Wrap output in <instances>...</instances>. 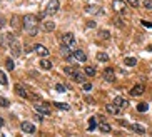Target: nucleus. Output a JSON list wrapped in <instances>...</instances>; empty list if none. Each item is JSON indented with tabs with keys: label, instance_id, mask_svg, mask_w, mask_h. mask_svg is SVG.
<instances>
[{
	"label": "nucleus",
	"instance_id": "f257e3e1",
	"mask_svg": "<svg viewBox=\"0 0 152 137\" xmlns=\"http://www.w3.org/2000/svg\"><path fill=\"white\" fill-rule=\"evenodd\" d=\"M24 30L29 35H37L39 34V19L35 15H25L24 17Z\"/></svg>",
	"mask_w": 152,
	"mask_h": 137
},
{
	"label": "nucleus",
	"instance_id": "f03ea898",
	"mask_svg": "<svg viewBox=\"0 0 152 137\" xmlns=\"http://www.w3.org/2000/svg\"><path fill=\"white\" fill-rule=\"evenodd\" d=\"M15 40L17 39H15V35H14L12 32H5V34L0 35V45H4V47H10Z\"/></svg>",
	"mask_w": 152,
	"mask_h": 137
},
{
	"label": "nucleus",
	"instance_id": "7ed1b4c3",
	"mask_svg": "<svg viewBox=\"0 0 152 137\" xmlns=\"http://www.w3.org/2000/svg\"><path fill=\"white\" fill-rule=\"evenodd\" d=\"M59 0H50L49 2V5H47V9H45V15L47 17H52V15H55L59 12Z\"/></svg>",
	"mask_w": 152,
	"mask_h": 137
},
{
	"label": "nucleus",
	"instance_id": "20e7f679",
	"mask_svg": "<svg viewBox=\"0 0 152 137\" xmlns=\"http://www.w3.org/2000/svg\"><path fill=\"white\" fill-rule=\"evenodd\" d=\"M34 107H35V110L39 112V114H42V115H50V109H49L47 104L37 100V102H34Z\"/></svg>",
	"mask_w": 152,
	"mask_h": 137
},
{
	"label": "nucleus",
	"instance_id": "39448f33",
	"mask_svg": "<svg viewBox=\"0 0 152 137\" xmlns=\"http://www.w3.org/2000/svg\"><path fill=\"white\" fill-rule=\"evenodd\" d=\"M70 77H72V80L79 82V84H85V72L84 70H77V69H75Z\"/></svg>",
	"mask_w": 152,
	"mask_h": 137
},
{
	"label": "nucleus",
	"instance_id": "423d86ee",
	"mask_svg": "<svg viewBox=\"0 0 152 137\" xmlns=\"http://www.w3.org/2000/svg\"><path fill=\"white\" fill-rule=\"evenodd\" d=\"M62 42H64V45L74 49V45H75V37H74L72 34H64V35H62Z\"/></svg>",
	"mask_w": 152,
	"mask_h": 137
},
{
	"label": "nucleus",
	"instance_id": "0eeeda50",
	"mask_svg": "<svg viewBox=\"0 0 152 137\" xmlns=\"http://www.w3.org/2000/svg\"><path fill=\"white\" fill-rule=\"evenodd\" d=\"M20 129L24 132H27V134H34V132H35V126H34L32 122H27V121L20 124Z\"/></svg>",
	"mask_w": 152,
	"mask_h": 137
},
{
	"label": "nucleus",
	"instance_id": "6e6552de",
	"mask_svg": "<svg viewBox=\"0 0 152 137\" xmlns=\"http://www.w3.org/2000/svg\"><path fill=\"white\" fill-rule=\"evenodd\" d=\"M144 90H146V87L142 85V84H137V85H134L131 89V95H134V97L142 95V94H144Z\"/></svg>",
	"mask_w": 152,
	"mask_h": 137
},
{
	"label": "nucleus",
	"instance_id": "1a4fd4ad",
	"mask_svg": "<svg viewBox=\"0 0 152 137\" xmlns=\"http://www.w3.org/2000/svg\"><path fill=\"white\" fill-rule=\"evenodd\" d=\"M112 7H114V10H117V12H126V2H122V0H114L112 2Z\"/></svg>",
	"mask_w": 152,
	"mask_h": 137
},
{
	"label": "nucleus",
	"instance_id": "9d476101",
	"mask_svg": "<svg viewBox=\"0 0 152 137\" xmlns=\"http://www.w3.org/2000/svg\"><path fill=\"white\" fill-rule=\"evenodd\" d=\"M105 110L109 112V114H112V115H119V114H121V107H117L116 104H107V105H105Z\"/></svg>",
	"mask_w": 152,
	"mask_h": 137
},
{
	"label": "nucleus",
	"instance_id": "9b49d317",
	"mask_svg": "<svg viewBox=\"0 0 152 137\" xmlns=\"http://www.w3.org/2000/svg\"><path fill=\"white\" fill-rule=\"evenodd\" d=\"M104 79L107 82H114V80H116V74H114V70H112L110 67H107V69L104 70Z\"/></svg>",
	"mask_w": 152,
	"mask_h": 137
},
{
	"label": "nucleus",
	"instance_id": "f8f14e48",
	"mask_svg": "<svg viewBox=\"0 0 152 137\" xmlns=\"http://www.w3.org/2000/svg\"><path fill=\"white\" fill-rule=\"evenodd\" d=\"M34 49H35V52H37V54H39V55H42V57H47L49 54H50V52H49V49H47V47L40 45V44H35V47H34Z\"/></svg>",
	"mask_w": 152,
	"mask_h": 137
},
{
	"label": "nucleus",
	"instance_id": "ddd939ff",
	"mask_svg": "<svg viewBox=\"0 0 152 137\" xmlns=\"http://www.w3.org/2000/svg\"><path fill=\"white\" fill-rule=\"evenodd\" d=\"M15 92H17V94H19V95L22 97V99H29V97H30V95H29V92L25 90V87H24V85H20V84H17Z\"/></svg>",
	"mask_w": 152,
	"mask_h": 137
},
{
	"label": "nucleus",
	"instance_id": "4468645a",
	"mask_svg": "<svg viewBox=\"0 0 152 137\" xmlns=\"http://www.w3.org/2000/svg\"><path fill=\"white\" fill-rule=\"evenodd\" d=\"M74 59L79 60V62H85L87 60V54H85L84 50H75L74 52Z\"/></svg>",
	"mask_w": 152,
	"mask_h": 137
},
{
	"label": "nucleus",
	"instance_id": "2eb2a0df",
	"mask_svg": "<svg viewBox=\"0 0 152 137\" xmlns=\"http://www.w3.org/2000/svg\"><path fill=\"white\" fill-rule=\"evenodd\" d=\"M85 12H89V14H97V15H99V14H104V10H102L99 5H87L85 7Z\"/></svg>",
	"mask_w": 152,
	"mask_h": 137
},
{
	"label": "nucleus",
	"instance_id": "dca6fc26",
	"mask_svg": "<svg viewBox=\"0 0 152 137\" xmlns=\"http://www.w3.org/2000/svg\"><path fill=\"white\" fill-rule=\"evenodd\" d=\"M9 49H10L12 50V54H14V55H20L22 54V49H20V44H19V42H14V44H12L10 47H9Z\"/></svg>",
	"mask_w": 152,
	"mask_h": 137
},
{
	"label": "nucleus",
	"instance_id": "f3484780",
	"mask_svg": "<svg viewBox=\"0 0 152 137\" xmlns=\"http://www.w3.org/2000/svg\"><path fill=\"white\" fill-rule=\"evenodd\" d=\"M114 104H116L117 107H121V109H124V107L129 105V102H127L124 97H116V99H114Z\"/></svg>",
	"mask_w": 152,
	"mask_h": 137
},
{
	"label": "nucleus",
	"instance_id": "a211bd4d",
	"mask_svg": "<svg viewBox=\"0 0 152 137\" xmlns=\"http://www.w3.org/2000/svg\"><path fill=\"white\" fill-rule=\"evenodd\" d=\"M60 52H62V55L65 57V59H69V57L72 55V49H70V47H67V45L60 47Z\"/></svg>",
	"mask_w": 152,
	"mask_h": 137
},
{
	"label": "nucleus",
	"instance_id": "6ab92c4d",
	"mask_svg": "<svg viewBox=\"0 0 152 137\" xmlns=\"http://www.w3.org/2000/svg\"><path fill=\"white\" fill-rule=\"evenodd\" d=\"M124 64H126L127 67H134L137 64V59L136 57H126V59H124Z\"/></svg>",
	"mask_w": 152,
	"mask_h": 137
},
{
	"label": "nucleus",
	"instance_id": "aec40b11",
	"mask_svg": "<svg viewBox=\"0 0 152 137\" xmlns=\"http://www.w3.org/2000/svg\"><path fill=\"white\" fill-rule=\"evenodd\" d=\"M129 127H131L134 132H137V134H144V132H146V129H144V127H141L139 124H131Z\"/></svg>",
	"mask_w": 152,
	"mask_h": 137
},
{
	"label": "nucleus",
	"instance_id": "412c9836",
	"mask_svg": "<svg viewBox=\"0 0 152 137\" xmlns=\"http://www.w3.org/2000/svg\"><path fill=\"white\" fill-rule=\"evenodd\" d=\"M44 30L45 32H54L55 30V24H54V22H45V24H44Z\"/></svg>",
	"mask_w": 152,
	"mask_h": 137
},
{
	"label": "nucleus",
	"instance_id": "4be33fe9",
	"mask_svg": "<svg viewBox=\"0 0 152 137\" xmlns=\"http://www.w3.org/2000/svg\"><path fill=\"white\" fill-rule=\"evenodd\" d=\"M99 129H100L102 132H105V134H109V132L112 131V127H110L109 124H107V122H102V124L99 126Z\"/></svg>",
	"mask_w": 152,
	"mask_h": 137
},
{
	"label": "nucleus",
	"instance_id": "5701e85b",
	"mask_svg": "<svg viewBox=\"0 0 152 137\" xmlns=\"http://www.w3.org/2000/svg\"><path fill=\"white\" fill-rule=\"evenodd\" d=\"M40 67L45 69V70H49V69H52V62L47 60V59H44V60H40Z\"/></svg>",
	"mask_w": 152,
	"mask_h": 137
},
{
	"label": "nucleus",
	"instance_id": "b1692460",
	"mask_svg": "<svg viewBox=\"0 0 152 137\" xmlns=\"http://www.w3.org/2000/svg\"><path fill=\"white\" fill-rule=\"evenodd\" d=\"M97 60L99 62H107L109 60V55H107L105 52H99V54H97Z\"/></svg>",
	"mask_w": 152,
	"mask_h": 137
},
{
	"label": "nucleus",
	"instance_id": "393cba45",
	"mask_svg": "<svg viewBox=\"0 0 152 137\" xmlns=\"http://www.w3.org/2000/svg\"><path fill=\"white\" fill-rule=\"evenodd\" d=\"M95 127H97V119H95V117H90L89 119V127H87V129H89V131H94Z\"/></svg>",
	"mask_w": 152,
	"mask_h": 137
},
{
	"label": "nucleus",
	"instance_id": "a878e982",
	"mask_svg": "<svg viewBox=\"0 0 152 137\" xmlns=\"http://www.w3.org/2000/svg\"><path fill=\"white\" fill-rule=\"evenodd\" d=\"M84 72H85V75L94 77V75H95V72H97V70H95L94 67H90V65H89V67H85V70H84Z\"/></svg>",
	"mask_w": 152,
	"mask_h": 137
},
{
	"label": "nucleus",
	"instance_id": "bb28decb",
	"mask_svg": "<svg viewBox=\"0 0 152 137\" xmlns=\"http://www.w3.org/2000/svg\"><path fill=\"white\" fill-rule=\"evenodd\" d=\"M54 105L57 107V109H60V110H70V105H67V104H60V102H55Z\"/></svg>",
	"mask_w": 152,
	"mask_h": 137
},
{
	"label": "nucleus",
	"instance_id": "cd10ccee",
	"mask_svg": "<svg viewBox=\"0 0 152 137\" xmlns=\"http://www.w3.org/2000/svg\"><path fill=\"white\" fill-rule=\"evenodd\" d=\"M99 37H100V39H104V40H107V39H110V32L109 30H100Z\"/></svg>",
	"mask_w": 152,
	"mask_h": 137
},
{
	"label": "nucleus",
	"instance_id": "c85d7f7f",
	"mask_svg": "<svg viewBox=\"0 0 152 137\" xmlns=\"http://www.w3.org/2000/svg\"><path fill=\"white\" fill-rule=\"evenodd\" d=\"M0 84H2V85H7V84H9V79H7V75L2 70H0Z\"/></svg>",
	"mask_w": 152,
	"mask_h": 137
},
{
	"label": "nucleus",
	"instance_id": "c756f323",
	"mask_svg": "<svg viewBox=\"0 0 152 137\" xmlns=\"http://www.w3.org/2000/svg\"><path fill=\"white\" fill-rule=\"evenodd\" d=\"M5 65H7V70H14L15 64H14V60H12V59H7V60H5Z\"/></svg>",
	"mask_w": 152,
	"mask_h": 137
},
{
	"label": "nucleus",
	"instance_id": "7c9ffc66",
	"mask_svg": "<svg viewBox=\"0 0 152 137\" xmlns=\"http://www.w3.org/2000/svg\"><path fill=\"white\" fill-rule=\"evenodd\" d=\"M147 109H149V105H147L146 102H142V104H139V105H137V110H139V112H146Z\"/></svg>",
	"mask_w": 152,
	"mask_h": 137
},
{
	"label": "nucleus",
	"instance_id": "2f4dec72",
	"mask_svg": "<svg viewBox=\"0 0 152 137\" xmlns=\"http://www.w3.org/2000/svg\"><path fill=\"white\" fill-rule=\"evenodd\" d=\"M144 9H147V10H152V0H144Z\"/></svg>",
	"mask_w": 152,
	"mask_h": 137
},
{
	"label": "nucleus",
	"instance_id": "473e14b6",
	"mask_svg": "<svg viewBox=\"0 0 152 137\" xmlns=\"http://www.w3.org/2000/svg\"><path fill=\"white\" fill-rule=\"evenodd\" d=\"M127 5L134 7V9H137L139 7V0H127Z\"/></svg>",
	"mask_w": 152,
	"mask_h": 137
},
{
	"label": "nucleus",
	"instance_id": "72a5a7b5",
	"mask_svg": "<svg viewBox=\"0 0 152 137\" xmlns=\"http://www.w3.org/2000/svg\"><path fill=\"white\" fill-rule=\"evenodd\" d=\"M55 90H57V92H65V90H67V87L62 85V84H57V85H55Z\"/></svg>",
	"mask_w": 152,
	"mask_h": 137
},
{
	"label": "nucleus",
	"instance_id": "f704fd0d",
	"mask_svg": "<svg viewBox=\"0 0 152 137\" xmlns=\"http://www.w3.org/2000/svg\"><path fill=\"white\" fill-rule=\"evenodd\" d=\"M0 105H2V107H9V105H10V102L7 100V99H4V97H0Z\"/></svg>",
	"mask_w": 152,
	"mask_h": 137
},
{
	"label": "nucleus",
	"instance_id": "c9c22d12",
	"mask_svg": "<svg viewBox=\"0 0 152 137\" xmlns=\"http://www.w3.org/2000/svg\"><path fill=\"white\" fill-rule=\"evenodd\" d=\"M82 89H84V90H90V89H92V84L85 82V84H82Z\"/></svg>",
	"mask_w": 152,
	"mask_h": 137
},
{
	"label": "nucleus",
	"instance_id": "e433bc0d",
	"mask_svg": "<svg viewBox=\"0 0 152 137\" xmlns=\"http://www.w3.org/2000/svg\"><path fill=\"white\" fill-rule=\"evenodd\" d=\"M74 70H75V69H74ZM74 70L70 69V67H65V69H64V72H65L67 75H72V74H74Z\"/></svg>",
	"mask_w": 152,
	"mask_h": 137
},
{
	"label": "nucleus",
	"instance_id": "4c0bfd02",
	"mask_svg": "<svg viewBox=\"0 0 152 137\" xmlns=\"http://www.w3.org/2000/svg\"><path fill=\"white\" fill-rule=\"evenodd\" d=\"M114 24H116L117 27H124V22L119 20V19H114Z\"/></svg>",
	"mask_w": 152,
	"mask_h": 137
},
{
	"label": "nucleus",
	"instance_id": "58836bf2",
	"mask_svg": "<svg viewBox=\"0 0 152 137\" xmlns=\"http://www.w3.org/2000/svg\"><path fill=\"white\" fill-rule=\"evenodd\" d=\"M142 25L147 27V29H152V22H146V20H142Z\"/></svg>",
	"mask_w": 152,
	"mask_h": 137
},
{
	"label": "nucleus",
	"instance_id": "ea45409f",
	"mask_svg": "<svg viewBox=\"0 0 152 137\" xmlns=\"http://www.w3.org/2000/svg\"><path fill=\"white\" fill-rule=\"evenodd\" d=\"M17 24H19V22H17V17H12V27H17Z\"/></svg>",
	"mask_w": 152,
	"mask_h": 137
},
{
	"label": "nucleus",
	"instance_id": "a19ab883",
	"mask_svg": "<svg viewBox=\"0 0 152 137\" xmlns=\"http://www.w3.org/2000/svg\"><path fill=\"white\" fill-rule=\"evenodd\" d=\"M87 27H95V22L94 20H89V22H87Z\"/></svg>",
	"mask_w": 152,
	"mask_h": 137
},
{
	"label": "nucleus",
	"instance_id": "79ce46f5",
	"mask_svg": "<svg viewBox=\"0 0 152 137\" xmlns=\"http://www.w3.org/2000/svg\"><path fill=\"white\" fill-rule=\"evenodd\" d=\"M4 24H5V19H4V17H2V15H0V27H2V25H4Z\"/></svg>",
	"mask_w": 152,
	"mask_h": 137
},
{
	"label": "nucleus",
	"instance_id": "37998d69",
	"mask_svg": "<svg viewBox=\"0 0 152 137\" xmlns=\"http://www.w3.org/2000/svg\"><path fill=\"white\" fill-rule=\"evenodd\" d=\"M4 126V119H2V117H0V127Z\"/></svg>",
	"mask_w": 152,
	"mask_h": 137
},
{
	"label": "nucleus",
	"instance_id": "c03bdc74",
	"mask_svg": "<svg viewBox=\"0 0 152 137\" xmlns=\"http://www.w3.org/2000/svg\"><path fill=\"white\" fill-rule=\"evenodd\" d=\"M147 50H149V52H152V45H149V47H147Z\"/></svg>",
	"mask_w": 152,
	"mask_h": 137
},
{
	"label": "nucleus",
	"instance_id": "a18cd8bd",
	"mask_svg": "<svg viewBox=\"0 0 152 137\" xmlns=\"http://www.w3.org/2000/svg\"><path fill=\"white\" fill-rule=\"evenodd\" d=\"M2 137H5V136H2Z\"/></svg>",
	"mask_w": 152,
	"mask_h": 137
}]
</instances>
